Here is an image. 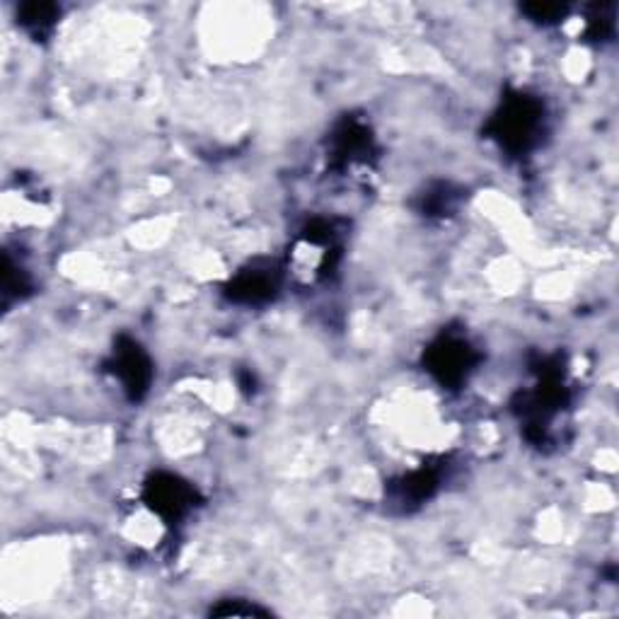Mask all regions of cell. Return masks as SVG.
I'll list each match as a JSON object with an SVG mask.
<instances>
[{
	"mask_svg": "<svg viewBox=\"0 0 619 619\" xmlns=\"http://www.w3.org/2000/svg\"><path fill=\"white\" fill-rule=\"evenodd\" d=\"M114 378H119L121 390L129 392L133 400L146 395L150 385V361L139 343L129 341L127 347L114 351Z\"/></svg>",
	"mask_w": 619,
	"mask_h": 619,
	"instance_id": "cell-3",
	"label": "cell"
},
{
	"mask_svg": "<svg viewBox=\"0 0 619 619\" xmlns=\"http://www.w3.org/2000/svg\"><path fill=\"white\" fill-rule=\"evenodd\" d=\"M497 136L501 146H506L513 153L528 150L535 141V136L542 129V104L535 102L526 94L508 100L497 117Z\"/></svg>",
	"mask_w": 619,
	"mask_h": 619,
	"instance_id": "cell-1",
	"label": "cell"
},
{
	"mask_svg": "<svg viewBox=\"0 0 619 619\" xmlns=\"http://www.w3.org/2000/svg\"><path fill=\"white\" fill-rule=\"evenodd\" d=\"M240 615V608H220V610H211V615ZM242 615H264V610H259V608H247L242 610Z\"/></svg>",
	"mask_w": 619,
	"mask_h": 619,
	"instance_id": "cell-5",
	"label": "cell"
},
{
	"mask_svg": "<svg viewBox=\"0 0 619 619\" xmlns=\"http://www.w3.org/2000/svg\"><path fill=\"white\" fill-rule=\"evenodd\" d=\"M429 366L443 382H460L472 366V349L462 339H443L433 347Z\"/></svg>",
	"mask_w": 619,
	"mask_h": 619,
	"instance_id": "cell-4",
	"label": "cell"
},
{
	"mask_svg": "<svg viewBox=\"0 0 619 619\" xmlns=\"http://www.w3.org/2000/svg\"><path fill=\"white\" fill-rule=\"evenodd\" d=\"M148 506L162 520H182L197 501V489L174 475H156L146 485Z\"/></svg>",
	"mask_w": 619,
	"mask_h": 619,
	"instance_id": "cell-2",
	"label": "cell"
}]
</instances>
